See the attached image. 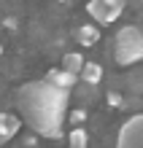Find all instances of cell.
<instances>
[{"label": "cell", "instance_id": "1", "mask_svg": "<svg viewBox=\"0 0 143 148\" xmlns=\"http://www.w3.org/2000/svg\"><path fill=\"white\" fill-rule=\"evenodd\" d=\"M19 110L27 127L35 135L43 137H59L62 124L68 116V89L49 84V81H30L16 94Z\"/></svg>", "mask_w": 143, "mask_h": 148}, {"label": "cell", "instance_id": "2", "mask_svg": "<svg viewBox=\"0 0 143 148\" xmlns=\"http://www.w3.org/2000/svg\"><path fill=\"white\" fill-rule=\"evenodd\" d=\"M113 59L119 65H135L143 62V30L140 27H122L116 32V43H113Z\"/></svg>", "mask_w": 143, "mask_h": 148}, {"label": "cell", "instance_id": "3", "mask_svg": "<svg viewBox=\"0 0 143 148\" xmlns=\"http://www.w3.org/2000/svg\"><path fill=\"white\" fill-rule=\"evenodd\" d=\"M124 11V0H89L86 14L92 16L97 24H111L122 16Z\"/></svg>", "mask_w": 143, "mask_h": 148}, {"label": "cell", "instance_id": "4", "mask_svg": "<svg viewBox=\"0 0 143 148\" xmlns=\"http://www.w3.org/2000/svg\"><path fill=\"white\" fill-rule=\"evenodd\" d=\"M116 148H143V113H135L122 124Z\"/></svg>", "mask_w": 143, "mask_h": 148}, {"label": "cell", "instance_id": "5", "mask_svg": "<svg viewBox=\"0 0 143 148\" xmlns=\"http://www.w3.org/2000/svg\"><path fill=\"white\" fill-rule=\"evenodd\" d=\"M22 129V121L19 116H14V113H0V143L11 140L14 135H19Z\"/></svg>", "mask_w": 143, "mask_h": 148}, {"label": "cell", "instance_id": "6", "mask_svg": "<svg viewBox=\"0 0 143 148\" xmlns=\"http://www.w3.org/2000/svg\"><path fill=\"white\" fill-rule=\"evenodd\" d=\"M46 81H49V84H54V86H59V89H73L76 81H78V75L68 73V70H62V67H54V70H49Z\"/></svg>", "mask_w": 143, "mask_h": 148}, {"label": "cell", "instance_id": "7", "mask_svg": "<svg viewBox=\"0 0 143 148\" xmlns=\"http://www.w3.org/2000/svg\"><path fill=\"white\" fill-rule=\"evenodd\" d=\"M73 38L81 43V46H95V43L100 40V30H97V24H81V27L73 30Z\"/></svg>", "mask_w": 143, "mask_h": 148}, {"label": "cell", "instance_id": "8", "mask_svg": "<svg viewBox=\"0 0 143 148\" xmlns=\"http://www.w3.org/2000/svg\"><path fill=\"white\" fill-rule=\"evenodd\" d=\"M84 65H86V59L78 54V51H68V54L62 57V70H68V73H73V75H81Z\"/></svg>", "mask_w": 143, "mask_h": 148}, {"label": "cell", "instance_id": "9", "mask_svg": "<svg viewBox=\"0 0 143 148\" xmlns=\"http://www.w3.org/2000/svg\"><path fill=\"white\" fill-rule=\"evenodd\" d=\"M78 78H81V81H84L86 86H97V84L103 81V67L97 65V62H86Z\"/></svg>", "mask_w": 143, "mask_h": 148}, {"label": "cell", "instance_id": "10", "mask_svg": "<svg viewBox=\"0 0 143 148\" xmlns=\"http://www.w3.org/2000/svg\"><path fill=\"white\" fill-rule=\"evenodd\" d=\"M68 145L70 148H86L89 145V132L84 127H73L68 132Z\"/></svg>", "mask_w": 143, "mask_h": 148}, {"label": "cell", "instance_id": "11", "mask_svg": "<svg viewBox=\"0 0 143 148\" xmlns=\"http://www.w3.org/2000/svg\"><path fill=\"white\" fill-rule=\"evenodd\" d=\"M105 100H108L111 108H122V105H124V97H122L119 92H108V94H105Z\"/></svg>", "mask_w": 143, "mask_h": 148}, {"label": "cell", "instance_id": "12", "mask_svg": "<svg viewBox=\"0 0 143 148\" xmlns=\"http://www.w3.org/2000/svg\"><path fill=\"white\" fill-rule=\"evenodd\" d=\"M86 119V110L84 108H78V110H73V113H70V121H73V124L78 127V124H81V121Z\"/></svg>", "mask_w": 143, "mask_h": 148}, {"label": "cell", "instance_id": "13", "mask_svg": "<svg viewBox=\"0 0 143 148\" xmlns=\"http://www.w3.org/2000/svg\"><path fill=\"white\" fill-rule=\"evenodd\" d=\"M0 54H3V43H0Z\"/></svg>", "mask_w": 143, "mask_h": 148}]
</instances>
